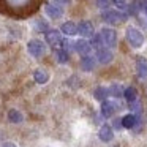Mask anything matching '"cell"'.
<instances>
[{
  "mask_svg": "<svg viewBox=\"0 0 147 147\" xmlns=\"http://www.w3.org/2000/svg\"><path fill=\"white\" fill-rule=\"evenodd\" d=\"M101 36H103L105 45L109 46V48H114V46L117 45V33H115L114 29H109V27L103 29L101 30Z\"/></svg>",
  "mask_w": 147,
  "mask_h": 147,
  "instance_id": "4",
  "label": "cell"
},
{
  "mask_svg": "<svg viewBox=\"0 0 147 147\" xmlns=\"http://www.w3.org/2000/svg\"><path fill=\"white\" fill-rule=\"evenodd\" d=\"M46 13L51 18H60L62 16V10L55 5H46Z\"/></svg>",
  "mask_w": 147,
  "mask_h": 147,
  "instance_id": "18",
  "label": "cell"
},
{
  "mask_svg": "<svg viewBox=\"0 0 147 147\" xmlns=\"http://www.w3.org/2000/svg\"><path fill=\"white\" fill-rule=\"evenodd\" d=\"M136 68L141 78H147V59L146 57H139L136 60Z\"/></svg>",
  "mask_w": 147,
  "mask_h": 147,
  "instance_id": "11",
  "label": "cell"
},
{
  "mask_svg": "<svg viewBox=\"0 0 147 147\" xmlns=\"http://www.w3.org/2000/svg\"><path fill=\"white\" fill-rule=\"evenodd\" d=\"M45 0H0V14L14 19L29 18L38 11Z\"/></svg>",
  "mask_w": 147,
  "mask_h": 147,
  "instance_id": "1",
  "label": "cell"
},
{
  "mask_svg": "<svg viewBox=\"0 0 147 147\" xmlns=\"http://www.w3.org/2000/svg\"><path fill=\"white\" fill-rule=\"evenodd\" d=\"M127 41L130 43V46L138 49L144 45V35L138 29H134V27H128L127 29Z\"/></svg>",
  "mask_w": 147,
  "mask_h": 147,
  "instance_id": "2",
  "label": "cell"
},
{
  "mask_svg": "<svg viewBox=\"0 0 147 147\" xmlns=\"http://www.w3.org/2000/svg\"><path fill=\"white\" fill-rule=\"evenodd\" d=\"M78 33H79V35H82L84 38H86V36H92L93 35V26H92V22H89V21H82V22L78 26Z\"/></svg>",
  "mask_w": 147,
  "mask_h": 147,
  "instance_id": "8",
  "label": "cell"
},
{
  "mask_svg": "<svg viewBox=\"0 0 147 147\" xmlns=\"http://www.w3.org/2000/svg\"><path fill=\"white\" fill-rule=\"evenodd\" d=\"M95 65H96V62H95V59H92V57H84L82 60H81V67H82L84 71H92L93 68H95Z\"/></svg>",
  "mask_w": 147,
  "mask_h": 147,
  "instance_id": "14",
  "label": "cell"
},
{
  "mask_svg": "<svg viewBox=\"0 0 147 147\" xmlns=\"http://www.w3.org/2000/svg\"><path fill=\"white\" fill-rule=\"evenodd\" d=\"M123 96L128 103H134L138 100V90L134 89V87H127V89L123 90Z\"/></svg>",
  "mask_w": 147,
  "mask_h": 147,
  "instance_id": "13",
  "label": "cell"
},
{
  "mask_svg": "<svg viewBox=\"0 0 147 147\" xmlns=\"http://www.w3.org/2000/svg\"><path fill=\"white\" fill-rule=\"evenodd\" d=\"M59 3H62V5H67V3H70L71 0H57Z\"/></svg>",
  "mask_w": 147,
  "mask_h": 147,
  "instance_id": "28",
  "label": "cell"
},
{
  "mask_svg": "<svg viewBox=\"0 0 147 147\" xmlns=\"http://www.w3.org/2000/svg\"><path fill=\"white\" fill-rule=\"evenodd\" d=\"M111 0H96V7L98 8H108Z\"/></svg>",
  "mask_w": 147,
  "mask_h": 147,
  "instance_id": "25",
  "label": "cell"
},
{
  "mask_svg": "<svg viewBox=\"0 0 147 147\" xmlns=\"http://www.w3.org/2000/svg\"><path fill=\"white\" fill-rule=\"evenodd\" d=\"M112 3H115L119 8H125L127 7V0H112Z\"/></svg>",
  "mask_w": 147,
  "mask_h": 147,
  "instance_id": "27",
  "label": "cell"
},
{
  "mask_svg": "<svg viewBox=\"0 0 147 147\" xmlns=\"http://www.w3.org/2000/svg\"><path fill=\"white\" fill-rule=\"evenodd\" d=\"M46 40H48L51 45H59V43H60V35H59V32L51 30V32L46 33Z\"/></svg>",
  "mask_w": 147,
  "mask_h": 147,
  "instance_id": "19",
  "label": "cell"
},
{
  "mask_svg": "<svg viewBox=\"0 0 147 147\" xmlns=\"http://www.w3.org/2000/svg\"><path fill=\"white\" fill-rule=\"evenodd\" d=\"M90 45H92L95 49H101V46L105 45L101 33H96V35H92V41H90Z\"/></svg>",
  "mask_w": 147,
  "mask_h": 147,
  "instance_id": "20",
  "label": "cell"
},
{
  "mask_svg": "<svg viewBox=\"0 0 147 147\" xmlns=\"http://www.w3.org/2000/svg\"><path fill=\"white\" fill-rule=\"evenodd\" d=\"M3 147H16V146H14V144H11V142H8V144H5Z\"/></svg>",
  "mask_w": 147,
  "mask_h": 147,
  "instance_id": "29",
  "label": "cell"
},
{
  "mask_svg": "<svg viewBox=\"0 0 147 147\" xmlns=\"http://www.w3.org/2000/svg\"><path fill=\"white\" fill-rule=\"evenodd\" d=\"M115 109H117V105H115L114 101H108V100H105V101L101 103V114H103V117H106V119L112 117L114 112H115Z\"/></svg>",
  "mask_w": 147,
  "mask_h": 147,
  "instance_id": "6",
  "label": "cell"
},
{
  "mask_svg": "<svg viewBox=\"0 0 147 147\" xmlns=\"http://www.w3.org/2000/svg\"><path fill=\"white\" fill-rule=\"evenodd\" d=\"M101 18H103L105 22L114 26V24H119V22H122V21L127 19L128 13H119V11H115V10H106L105 13L101 14Z\"/></svg>",
  "mask_w": 147,
  "mask_h": 147,
  "instance_id": "3",
  "label": "cell"
},
{
  "mask_svg": "<svg viewBox=\"0 0 147 147\" xmlns=\"http://www.w3.org/2000/svg\"><path fill=\"white\" fill-rule=\"evenodd\" d=\"M62 32H63L65 35H76L78 33V26L74 22H65L63 26H62Z\"/></svg>",
  "mask_w": 147,
  "mask_h": 147,
  "instance_id": "15",
  "label": "cell"
},
{
  "mask_svg": "<svg viewBox=\"0 0 147 147\" xmlns=\"http://www.w3.org/2000/svg\"><path fill=\"white\" fill-rule=\"evenodd\" d=\"M57 62L59 63H67L68 62V54L65 51H59L57 52Z\"/></svg>",
  "mask_w": 147,
  "mask_h": 147,
  "instance_id": "24",
  "label": "cell"
},
{
  "mask_svg": "<svg viewBox=\"0 0 147 147\" xmlns=\"http://www.w3.org/2000/svg\"><path fill=\"white\" fill-rule=\"evenodd\" d=\"M8 119H10V122H13V123H19V122L22 120V115H21V112H18L16 109H13V111L8 112Z\"/></svg>",
  "mask_w": 147,
  "mask_h": 147,
  "instance_id": "22",
  "label": "cell"
},
{
  "mask_svg": "<svg viewBox=\"0 0 147 147\" xmlns=\"http://www.w3.org/2000/svg\"><path fill=\"white\" fill-rule=\"evenodd\" d=\"M108 95H109V90L105 89V87H96L95 92H93V96H95V100H98V101H105Z\"/></svg>",
  "mask_w": 147,
  "mask_h": 147,
  "instance_id": "16",
  "label": "cell"
},
{
  "mask_svg": "<svg viewBox=\"0 0 147 147\" xmlns=\"http://www.w3.org/2000/svg\"><path fill=\"white\" fill-rule=\"evenodd\" d=\"M74 49H76L79 54H89L90 49H92V45H90L89 41H86V40H79V41H76V45H74Z\"/></svg>",
  "mask_w": 147,
  "mask_h": 147,
  "instance_id": "10",
  "label": "cell"
},
{
  "mask_svg": "<svg viewBox=\"0 0 147 147\" xmlns=\"http://www.w3.org/2000/svg\"><path fill=\"white\" fill-rule=\"evenodd\" d=\"M33 78H35V81L38 84H46V82H48V79H49V74L46 73L45 70H36L35 74H33Z\"/></svg>",
  "mask_w": 147,
  "mask_h": 147,
  "instance_id": "17",
  "label": "cell"
},
{
  "mask_svg": "<svg viewBox=\"0 0 147 147\" xmlns=\"http://www.w3.org/2000/svg\"><path fill=\"white\" fill-rule=\"evenodd\" d=\"M141 10H142V7H141L139 0H138V2H133V3H130V5H128L127 13H128V14H134V16H136V14L139 13Z\"/></svg>",
  "mask_w": 147,
  "mask_h": 147,
  "instance_id": "21",
  "label": "cell"
},
{
  "mask_svg": "<svg viewBox=\"0 0 147 147\" xmlns=\"http://www.w3.org/2000/svg\"><path fill=\"white\" fill-rule=\"evenodd\" d=\"M98 138L103 142H111L114 139V128L109 127V125H103L98 131Z\"/></svg>",
  "mask_w": 147,
  "mask_h": 147,
  "instance_id": "5",
  "label": "cell"
},
{
  "mask_svg": "<svg viewBox=\"0 0 147 147\" xmlns=\"http://www.w3.org/2000/svg\"><path fill=\"white\" fill-rule=\"evenodd\" d=\"M29 51L32 55H35V57H38V55L43 54V51H45V46H43L41 41H30L29 43Z\"/></svg>",
  "mask_w": 147,
  "mask_h": 147,
  "instance_id": "9",
  "label": "cell"
},
{
  "mask_svg": "<svg viewBox=\"0 0 147 147\" xmlns=\"http://www.w3.org/2000/svg\"><path fill=\"white\" fill-rule=\"evenodd\" d=\"M122 123H123V128H134V125L138 123V117L134 114H127L122 117Z\"/></svg>",
  "mask_w": 147,
  "mask_h": 147,
  "instance_id": "12",
  "label": "cell"
},
{
  "mask_svg": "<svg viewBox=\"0 0 147 147\" xmlns=\"http://www.w3.org/2000/svg\"><path fill=\"white\" fill-rule=\"evenodd\" d=\"M96 59H98V62L100 63H103V65H106V63H109V62H112V59H114V54H112L109 49H98L96 51Z\"/></svg>",
  "mask_w": 147,
  "mask_h": 147,
  "instance_id": "7",
  "label": "cell"
},
{
  "mask_svg": "<svg viewBox=\"0 0 147 147\" xmlns=\"http://www.w3.org/2000/svg\"><path fill=\"white\" fill-rule=\"evenodd\" d=\"M109 95L111 96H120L122 95V86L120 84H112L109 87Z\"/></svg>",
  "mask_w": 147,
  "mask_h": 147,
  "instance_id": "23",
  "label": "cell"
},
{
  "mask_svg": "<svg viewBox=\"0 0 147 147\" xmlns=\"http://www.w3.org/2000/svg\"><path fill=\"white\" fill-rule=\"evenodd\" d=\"M139 3H141V5H146V3H147V0H139Z\"/></svg>",
  "mask_w": 147,
  "mask_h": 147,
  "instance_id": "30",
  "label": "cell"
},
{
  "mask_svg": "<svg viewBox=\"0 0 147 147\" xmlns=\"http://www.w3.org/2000/svg\"><path fill=\"white\" fill-rule=\"evenodd\" d=\"M122 127H123V123H122V119H114V122H112V128H115V130H120Z\"/></svg>",
  "mask_w": 147,
  "mask_h": 147,
  "instance_id": "26",
  "label": "cell"
}]
</instances>
